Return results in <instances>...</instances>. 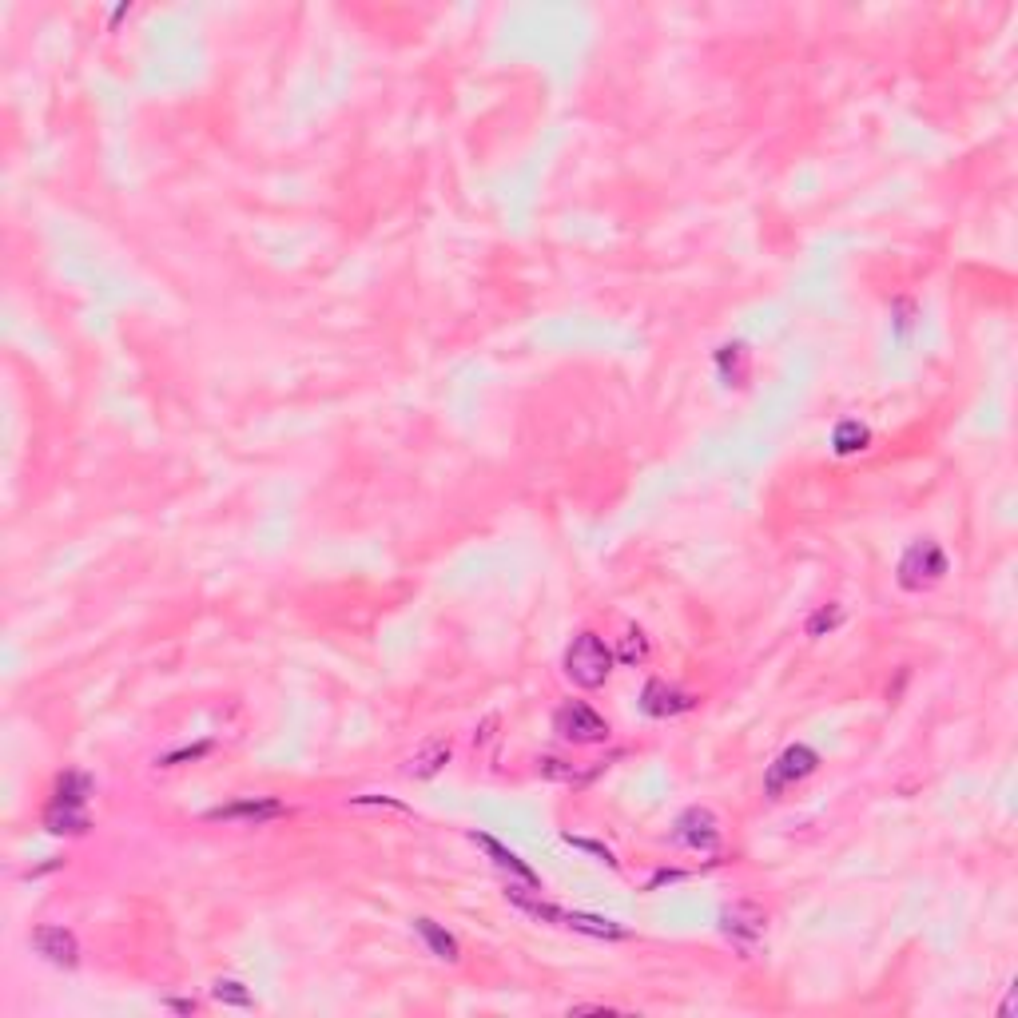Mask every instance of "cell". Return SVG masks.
Returning a JSON list of instances; mask_svg holds the SVG:
<instances>
[{"label":"cell","instance_id":"15","mask_svg":"<svg viewBox=\"0 0 1018 1018\" xmlns=\"http://www.w3.org/2000/svg\"><path fill=\"white\" fill-rule=\"evenodd\" d=\"M88 796H92V776H84V772H64V776L56 780L52 804H60V808H84Z\"/></svg>","mask_w":1018,"mask_h":1018},{"label":"cell","instance_id":"23","mask_svg":"<svg viewBox=\"0 0 1018 1018\" xmlns=\"http://www.w3.org/2000/svg\"><path fill=\"white\" fill-rule=\"evenodd\" d=\"M613 1007H605V1003H577V1007H569V1015H609Z\"/></svg>","mask_w":1018,"mask_h":1018},{"label":"cell","instance_id":"24","mask_svg":"<svg viewBox=\"0 0 1018 1018\" xmlns=\"http://www.w3.org/2000/svg\"><path fill=\"white\" fill-rule=\"evenodd\" d=\"M171 1011H179V1015H191L195 1011V999H168Z\"/></svg>","mask_w":1018,"mask_h":1018},{"label":"cell","instance_id":"4","mask_svg":"<svg viewBox=\"0 0 1018 1018\" xmlns=\"http://www.w3.org/2000/svg\"><path fill=\"white\" fill-rule=\"evenodd\" d=\"M947 573V553L935 545V541H915L903 557H899V585L907 589V593H923L927 585H935L939 577Z\"/></svg>","mask_w":1018,"mask_h":1018},{"label":"cell","instance_id":"11","mask_svg":"<svg viewBox=\"0 0 1018 1018\" xmlns=\"http://www.w3.org/2000/svg\"><path fill=\"white\" fill-rule=\"evenodd\" d=\"M414 935L426 943V951L434 955V959H442V963H458L462 959V947H458V939L442 927V923H434V919H414Z\"/></svg>","mask_w":1018,"mask_h":1018},{"label":"cell","instance_id":"3","mask_svg":"<svg viewBox=\"0 0 1018 1018\" xmlns=\"http://www.w3.org/2000/svg\"><path fill=\"white\" fill-rule=\"evenodd\" d=\"M764 931H768V915H764V907H756V903H748V899L728 903V907L720 911V935H724L740 955H756Z\"/></svg>","mask_w":1018,"mask_h":1018},{"label":"cell","instance_id":"12","mask_svg":"<svg viewBox=\"0 0 1018 1018\" xmlns=\"http://www.w3.org/2000/svg\"><path fill=\"white\" fill-rule=\"evenodd\" d=\"M470 840H474V844H478V848H486V851H490V855H494V863H498V867H502V871H509V875H517V879H521V883H525V887H533V891H537V887H541V879H537V871H533V867H529V863H521V855H513V851H509V848H502V844H498V840H494V836H482V832H470Z\"/></svg>","mask_w":1018,"mask_h":1018},{"label":"cell","instance_id":"10","mask_svg":"<svg viewBox=\"0 0 1018 1018\" xmlns=\"http://www.w3.org/2000/svg\"><path fill=\"white\" fill-rule=\"evenodd\" d=\"M279 816H287V808L271 796H247V800H235V804H223L211 812V820H243V824H267Z\"/></svg>","mask_w":1018,"mask_h":1018},{"label":"cell","instance_id":"6","mask_svg":"<svg viewBox=\"0 0 1018 1018\" xmlns=\"http://www.w3.org/2000/svg\"><path fill=\"white\" fill-rule=\"evenodd\" d=\"M816 768H820V752H816V748H808V744H788V748L772 760L764 788H768V796H780L788 784L808 780Z\"/></svg>","mask_w":1018,"mask_h":1018},{"label":"cell","instance_id":"19","mask_svg":"<svg viewBox=\"0 0 1018 1018\" xmlns=\"http://www.w3.org/2000/svg\"><path fill=\"white\" fill-rule=\"evenodd\" d=\"M840 621H844V609H840V605H824V609L808 621V637H828L832 629H840Z\"/></svg>","mask_w":1018,"mask_h":1018},{"label":"cell","instance_id":"8","mask_svg":"<svg viewBox=\"0 0 1018 1018\" xmlns=\"http://www.w3.org/2000/svg\"><path fill=\"white\" fill-rule=\"evenodd\" d=\"M32 951H36L44 963L64 967V971H72V967L80 963V943H76V935H72L68 927H60V923L36 927V931H32Z\"/></svg>","mask_w":1018,"mask_h":1018},{"label":"cell","instance_id":"5","mask_svg":"<svg viewBox=\"0 0 1018 1018\" xmlns=\"http://www.w3.org/2000/svg\"><path fill=\"white\" fill-rule=\"evenodd\" d=\"M553 728H557V736H565L573 744H601L609 736V720L581 700H565L553 712Z\"/></svg>","mask_w":1018,"mask_h":1018},{"label":"cell","instance_id":"2","mask_svg":"<svg viewBox=\"0 0 1018 1018\" xmlns=\"http://www.w3.org/2000/svg\"><path fill=\"white\" fill-rule=\"evenodd\" d=\"M613 673V653L597 633H577L565 649V677L577 688H601Z\"/></svg>","mask_w":1018,"mask_h":1018},{"label":"cell","instance_id":"7","mask_svg":"<svg viewBox=\"0 0 1018 1018\" xmlns=\"http://www.w3.org/2000/svg\"><path fill=\"white\" fill-rule=\"evenodd\" d=\"M673 840H677L680 848L704 851V855H708V851L720 848L724 832H720L716 812H708V808H684L677 816V824H673Z\"/></svg>","mask_w":1018,"mask_h":1018},{"label":"cell","instance_id":"21","mask_svg":"<svg viewBox=\"0 0 1018 1018\" xmlns=\"http://www.w3.org/2000/svg\"><path fill=\"white\" fill-rule=\"evenodd\" d=\"M203 752H211V744H195V748H179V752H171V756H164L160 764L164 768H175V764H183V760H199Z\"/></svg>","mask_w":1018,"mask_h":1018},{"label":"cell","instance_id":"20","mask_svg":"<svg viewBox=\"0 0 1018 1018\" xmlns=\"http://www.w3.org/2000/svg\"><path fill=\"white\" fill-rule=\"evenodd\" d=\"M565 844H573V848L589 851V855H597L601 863H609V867H617V859H613V851L605 848V844H593V840H581V836H565Z\"/></svg>","mask_w":1018,"mask_h":1018},{"label":"cell","instance_id":"22","mask_svg":"<svg viewBox=\"0 0 1018 1018\" xmlns=\"http://www.w3.org/2000/svg\"><path fill=\"white\" fill-rule=\"evenodd\" d=\"M354 808H370V804H386V808H394V812H406V804H398V800H390V796H354L350 800Z\"/></svg>","mask_w":1018,"mask_h":1018},{"label":"cell","instance_id":"18","mask_svg":"<svg viewBox=\"0 0 1018 1018\" xmlns=\"http://www.w3.org/2000/svg\"><path fill=\"white\" fill-rule=\"evenodd\" d=\"M645 657H649V637H645L641 629H629V633H625V641H621L617 661H621V665H641Z\"/></svg>","mask_w":1018,"mask_h":1018},{"label":"cell","instance_id":"14","mask_svg":"<svg viewBox=\"0 0 1018 1018\" xmlns=\"http://www.w3.org/2000/svg\"><path fill=\"white\" fill-rule=\"evenodd\" d=\"M446 760H450V744H446V740H430L422 752H414V756H410V764H406V776H418V780H426V776H438Z\"/></svg>","mask_w":1018,"mask_h":1018},{"label":"cell","instance_id":"17","mask_svg":"<svg viewBox=\"0 0 1018 1018\" xmlns=\"http://www.w3.org/2000/svg\"><path fill=\"white\" fill-rule=\"evenodd\" d=\"M211 999L215 1003H223V1007H255V999H251V991L239 983V979H215L211 983Z\"/></svg>","mask_w":1018,"mask_h":1018},{"label":"cell","instance_id":"9","mask_svg":"<svg viewBox=\"0 0 1018 1018\" xmlns=\"http://www.w3.org/2000/svg\"><path fill=\"white\" fill-rule=\"evenodd\" d=\"M692 704H696V696L680 692V688L665 684V680H649L645 692H641V712H645V716H657V720L680 716V712H688Z\"/></svg>","mask_w":1018,"mask_h":1018},{"label":"cell","instance_id":"16","mask_svg":"<svg viewBox=\"0 0 1018 1018\" xmlns=\"http://www.w3.org/2000/svg\"><path fill=\"white\" fill-rule=\"evenodd\" d=\"M871 446V430L859 422V418H848V422H840L836 430H832V450L840 454V458H851V454H859V450H867Z\"/></svg>","mask_w":1018,"mask_h":1018},{"label":"cell","instance_id":"1","mask_svg":"<svg viewBox=\"0 0 1018 1018\" xmlns=\"http://www.w3.org/2000/svg\"><path fill=\"white\" fill-rule=\"evenodd\" d=\"M506 895H509V903H517V907H521L525 915H533V919H549V923H557V927H569V931H581V935H593V939H629V931H625L621 923H613V919L585 915V911H561V907L541 903V899H533V895H525V891H517V887H509Z\"/></svg>","mask_w":1018,"mask_h":1018},{"label":"cell","instance_id":"13","mask_svg":"<svg viewBox=\"0 0 1018 1018\" xmlns=\"http://www.w3.org/2000/svg\"><path fill=\"white\" fill-rule=\"evenodd\" d=\"M44 828H48L52 836H84L92 824H88L84 808H60V804H48V812H44Z\"/></svg>","mask_w":1018,"mask_h":1018}]
</instances>
